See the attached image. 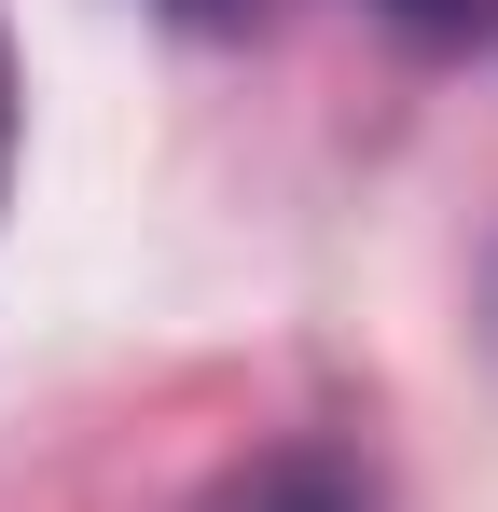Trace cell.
<instances>
[{"mask_svg": "<svg viewBox=\"0 0 498 512\" xmlns=\"http://www.w3.org/2000/svg\"><path fill=\"white\" fill-rule=\"evenodd\" d=\"M402 14H415V28H443V14H457V0H402Z\"/></svg>", "mask_w": 498, "mask_h": 512, "instance_id": "cell-2", "label": "cell"}, {"mask_svg": "<svg viewBox=\"0 0 498 512\" xmlns=\"http://www.w3.org/2000/svg\"><path fill=\"white\" fill-rule=\"evenodd\" d=\"M194 512H374V499H360V471H346V457L277 443V457H236V471H222Z\"/></svg>", "mask_w": 498, "mask_h": 512, "instance_id": "cell-1", "label": "cell"}]
</instances>
